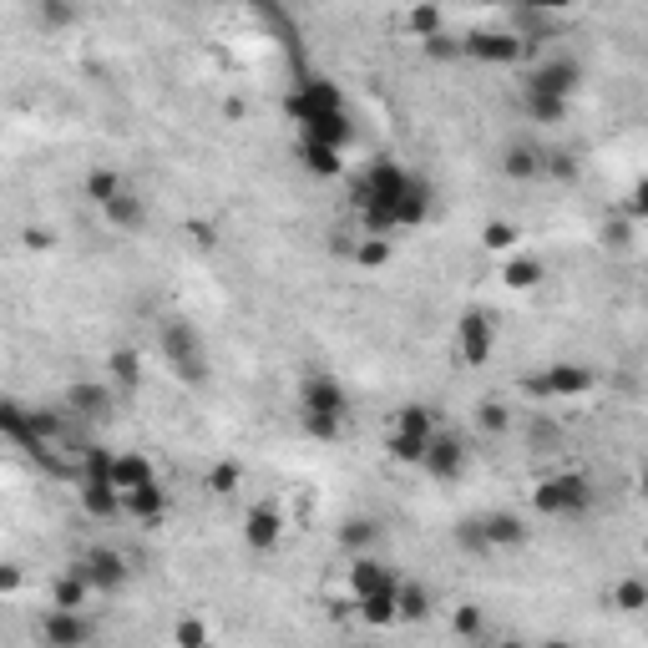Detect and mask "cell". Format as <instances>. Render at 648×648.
I'll use <instances>...</instances> for the list:
<instances>
[{"label": "cell", "mask_w": 648, "mask_h": 648, "mask_svg": "<svg viewBox=\"0 0 648 648\" xmlns=\"http://www.w3.org/2000/svg\"><path fill=\"white\" fill-rule=\"evenodd\" d=\"M456 350H461V360H466L471 370L492 360L497 330H492V319H486L481 309H466V314H461V324H456Z\"/></svg>", "instance_id": "8"}, {"label": "cell", "mask_w": 648, "mask_h": 648, "mask_svg": "<svg viewBox=\"0 0 648 648\" xmlns=\"http://www.w3.org/2000/svg\"><path fill=\"white\" fill-rule=\"evenodd\" d=\"M426 436H405V431H390V456L395 461H405V466H421V456H426Z\"/></svg>", "instance_id": "39"}, {"label": "cell", "mask_w": 648, "mask_h": 648, "mask_svg": "<svg viewBox=\"0 0 648 648\" xmlns=\"http://www.w3.org/2000/svg\"><path fill=\"white\" fill-rule=\"evenodd\" d=\"M481 243H486L492 254H512L517 243H522V228H517V223H507V218H492V223L481 228Z\"/></svg>", "instance_id": "31"}, {"label": "cell", "mask_w": 648, "mask_h": 648, "mask_svg": "<svg viewBox=\"0 0 648 648\" xmlns=\"http://www.w3.org/2000/svg\"><path fill=\"white\" fill-rule=\"evenodd\" d=\"M203 486H208L213 497H233L238 486H243V466H238V461H213V466L203 471Z\"/></svg>", "instance_id": "30"}, {"label": "cell", "mask_w": 648, "mask_h": 648, "mask_svg": "<svg viewBox=\"0 0 648 648\" xmlns=\"http://www.w3.org/2000/svg\"><path fill=\"white\" fill-rule=\"evenodd\" d=\"M390 259H395L390 238H375V233H370V238L360 243V249H355V264H360V269H385Z\"/></svg>", "instance_id": "38"}, {"label": "cell", "mask_w": 648, "mask_h": 648, "mask_svg": "<svg viewBox=\"0 0 648 648\" xmlns=\"http://www.w3.org/2000/svg\"><path fill=\"white\" fill-rule=\"evenodd\" d=\"M476 426H481L486 436H502V431L512 426V411H507L502 400H481V405H476Z\"/></svg>", "instance_id": "37"}, {"label": "cell", "mask_w": 648, "mask_h": 648, "mask_svg": "<svg viewBox=\"0 0 648 648\" xmlns=\"http://www.w3.org/2000/svg\"><path fill=\"white\" fill-rule=\"evenodd\" d=\"M552 173H557V178H573V157L557 152V157H552Z\"/></svg>", "instance_id": "49"}, {"label": "cell", "mask_w": 648, "mask_h": 648, "mask_svg": "<svg viewBox=\"0 0 648 648\" xmlns=\"http://www.w3.org/2000/svg\"><path fill=\"white\" fill-rule=\"evenodd\" d=\"M355 613H360L365 623H375V628H390V623H395V588H390V593H375V598H360Z\"/></svg>", "instance_id": "36"}, {"label": "cell", "mask_w": 648, "mask_h": 648, "mask_svg": "<svg viewBox=\"0 0 648 648\" xmlns=\"http://www.w3.org/2000/svg\"><path fill=\"white\" fill-rule=\"evenodd\" d=\"M431 613H436V603L421 583H395V623H426Z\"/></svg>", "instance_id": "24"}, {"label": "cell", "mask_w": 648, "mask_h": 648, "mask_svg": "<svg viewBox=\"0 0 648 648\" xmlns=\"http://www.w3.org/2000/svg\"><path fill=\"white\" fill-rule=\"evenodd\" d=\"M76 567L87 573L92 593H117V588L127 583V557H122L117 547H92V552H81Z\"/></svg>", "instance_id": "9"}, {"label": "cell", "mask_w": 648, "mask_h": 648, "mask_svg": "<svg viewBox=\"0 0 648 648\" xmlns=\"http://www.w3.org/2000/svg\"><path fill=\"white\" fill-rule=\"evenodd\" d=\"M426 213H431V183L411 173V183L400 193V208H395V228H416Z\"/></svg>", "instance_id": "22"}, {"label": "cell", "mask_w": 648, "mask_h": 648, "mask_svg": "<svg viewBox=\"0 0 648 648\" xmlns=\"http://www.w3.org/2000/svg\"><path fill=\"white\" fill-rule=\"evenodd\" d=\"M31 436H36L41 446H56V436H61V416H56V411H31Z\"/></svg>", "instance_id": "43"}, {"label": "cell", "mask_w": 648, "mask_h": 648, "mask_svg": "<svg viewBox=\"0 0 648 648\" xmlns=\"http://www.w3.org/2000/svg\"><path fill=\"white\" fill-rule=\"evenodd\" d=\"M395 431H405V436H436V416H431V405H421V400H411V405H400V416H395Z\"/></svg>", "instance_id": "29"}, {"label": "cell", "mask_w": 648, "mask_h": 648, "mask_svg": "<svg viewBox=\"0 0 648 648\" xmlns=\"http://www.w3.org/2000/svg\"><path fill=\"white\" fill-rule=\"evenodd\" d=\"M0 436L16 441L31 461H51V446H41V441L31 436V405H21V400H11V395H0Z\"/></svg>", "instance_id": "10"}, {"label": "cell", "mask_w": 648, "mask_h": 648, "mask_svg": "<svg viewBox=\"0 0 648 648\" xmlns=\"http://www.w3.org/2000/svg\"><path fill=\"white\" fill-rule=\"evenodd\" d=\"M522 102H527V117L542 122V127H552V122L567 117V102H557V97H532V92H522Z\"/></svg>", "instance_id": "40"}, {"label": "cell", "mask_w": 648, "mask_h": 648, "mask_svg": "<svg viewBox=\"0 0 648 648\" xmlns=\"http://www.w3.org/2000/svg\"><path fill=\"white\" fill-rule=\"evenodd\" d=\"M173 643H178V648H213V633H208V623H203L198 613H183V618L173 623Z\"/></svg>", "instance_id": "33"}, {"label": "cell", "mask_w": 648, "mask_h": 648, "mask_svg": "<svg viewBox=\"0 0 648 648\" xmlns=\"http://www.w3.org/2000/svg\"><path fill=\"white\" fill-rule=\"evenodd\" d=\"M532 512H537V517H557V522L588 517V512H593V481H588L583 471H557V476L537 481Z\"/></svg>", "instance_id": "3"}, {"label": "cell", "mask_w": 648, "mask_h": 648, "mask_svg": "<svg viewBox=\"0 0 648 648\" xmlns=\"http://www.w3.org/2000/svg\"><path fill=\"white\" fill-rule=\"evenodd\" d=\"M421 46H426V56H436V61L461 56V41H456V36H446V31H441V36H431V41H421Z\"/></svg>", "instance_id": "47"}, {"label": "cell", "mask_w": 648, "mask_h": 648, "mask_svg": "<svg viewBox=\"0 0 648 648\" xmlns=\"http://www.w3.org/2000/svg\"><path fill=\"white\" fill-rule=\"evenodd\" d=\"M476 532H481L486 547H522V542L532 537L527 517H517V512H486V517L476 522Z\"/></svg>", "instance_id": "14"}, {"label": "cell", "mask_w": 648, "mask_h": 648, "mask_svg": "<svg viewBox=\"0 0 648 648\" xmlns=\"http://www.w3.org/2000/svg\"><path fill=\"white\" fill-rule=\"evenodd\" d=\"M41 643L46 648H87L92 643V623H87V613H61V608H51L46 618H41Z\"/></svg>", "instance_id": "11"}, {"label": "cell", "mask_w": 648, "mask_h": 648, "mask_svg": "<svg viewBox=\"0 0 648 648\" xmlns=\"http://www.w3.org/2000/svg\"><path fill=\"white\" fill-rule=\"evenodd\" d=\"M395 588V573H390V567L380 562V557H355L350 562V593H355V603L360 598H375V593H390Z\"/></svg>", "instance_id": "15"}, {"label": "cell", "mask_w": 648, "mask_h": 648, "mask_svg": "<svg viewBox=\"0 0 648 648\" xmlns=\"http://www.w3.org/2000/svg\"><path fill=\"white\" fill-rule=\"evenodd\" d=\"M112 385H97V380H81V385H71L66 390V405H71V411L76 416H92V421H102L107 411H112Z\"/></svg>", "instance_id": "20"}, {"label": "cell", "mask_w": 648, "mask_h": 648, "mask_svg": "<svg viewBox=\"0 0 648 648\" xmlns=\"http://www.w3.org/2000/svg\"><path fill=\"white\" fill-rule=\"evenodd\" d=\"M102 213H107V223H112L117 233H142V228H147V203H142L132 188H122Z\"/></svg>", "instance_id": "21"}, {"label": "cell", "mask_w": 648, "mask_h": 648, "mask_svg": "<svg viewBox=\"0 0 648 648\" xmlns=\"http://www.w3.org/2000/svg\"><path fill=\"white\" fill-rule=\"evenodd\" d=\"M127 188V178L117 173V168H92L87 178H81V198H87V203H97V208H107L117 193Z\"/></svg>", "instance_id": "25"}, {"label": "cell", "mask_w": 648, "mask_h": 648, "mask_svg": "<svg viewBox=\"0 0 648 648\" xmlns=\"http://www.w3.org/2000/svg\"><path fill=\"white\" fill-rule=\"evenodd\" d=\"M243 542H249L254 552H274L284 542V512L274 502H259L243 512Z\"/></svg>", "instance_id": "12"}, {"label": "cell", "mask_w": 648, "mask_h": 648, "mask_svg": "<svg viewBox=\"0 0 648 648\" xmlns=\"http://www.w3.org/2000/svg\"><path fill=\"white\" fill-rule=\"evenodd\" d=\"M502 279H507L512 289H537V284H542V264H537V259H512Z\"/></svg>", "instance_id": "41"}, {"label": "cell", "mask_w": 648, "mask_h": 648, "mask_svg": "<svg viewBox=\"0 0 648 648\" xmlns=\"http://www.w3.org/2000/svg\"><path fill=\"white\" fill-rule=\"evenodd\" d=\"M26 588V567L21 562H0V598H11Z\"/></svg>", "instance_id": "45"}, {"label": "cell", "mask_w": 648, "mask_h": 648, "mask_svg": "<svg viewBox=\"0 0 648 648\" xmlns=\"http://www.w3.org/2000/svg\"><path fill=\"white\" fill-rule=\"evenodd\" d=\"M107 370H112V380H117L122 390H137V380H142V355H137V350H112Z\"/></svg>", "instance_id": "34"}, {"label": "cell", "mask_w": 648, "mask_h": 648, "mask_svg": "<svg viewBox=\"0 0 648 648\" xmlns=\"http://www.w3.org/2000/svg\"><path fill=\"white\" fill-rule=\"evenodd\" d=\"M157 350H162V365H168L183 385L208 380V350H203V335L188 319H162L157 324Z\"/></svg>", "instance_id": "2"}, {"label": "cell", "mask_w": 648, "mask_h": 648, "mask_svg": "<svg viewBox=\"0 0 648 648\" xmlns=\"http://www.w3.org/2000/svg\"><path fill=\"white\" fill-rule=\"evenodd\" d=\"M451 628H456L461 638H481V633H486V613H481L476 603H461L456 618H451Z\"/></svg>", "instance_id": "42"}, {"label": "cell", "mask_w": 648, "mask_h": 648, "mask_svg": "<svg viewBox=\"0 0 648 648\" xmlns=\"http://www.w3.org/2000/svg\"><path fill=\"white\" fill-rule=\"evenodd\" d=\"M21 243H26L31 254H51V249H56V233H51V228H26Z\"/></svg>", "instance_id": "48"}, {"label": "cell", "mask_w": 648, "mask_h": 648, "mask_svg": "<svg viewBox=\"0 0 648 648\" xmlns=\"http://www.w3.org/2000/svg\"><path fill=\"white\" fill-rule=\"evenodd\" d=\"M537 648H573V643H567V638H547V643H537Z\"/></svg>", "instance_id": "50"}, {"label": "cell", "mask_w": 648, "mask_h": 648, "mask_svg": "<svg viewBox=\"0 0 648 648\" xmlns=\"http://www.w3.org/2000/svg\"><path fill=\"white\" fill-rule=\"evenodd\" d=\"M304 431H309L314 441H340L345 421H324V416H304Z\"/></svg>", "instance_id": "46"}, {"label": "cell", "mask_w": 648, "mask_h": 648, "mask_svg": "<svg viewBox=\"0 0 648 648\" xmlns=\"http://www.w3.org/2000/svg\"><path fill=\"white\" fill-rule=\"evenodd\" d=\"M122 512L137 517V522H162L168 517V486L147 481V486H137V492H122Z\"/></svg>", "instance_id": "16"}, {"label": "cell", "mask_w": 648, "mask_h": 648, "mask_svg": "<svg viewBox=\"0 0 648 648\" xmlns=\"http://www.w3.org/2000/svg\"><path fill=\"white\" fill-rule=\"evenodd\" d=\"M608 608H618V613H643V608H648V588H643V578H623V583L608 593Z\"/></svg>", "instance_id": "32"}, {"label": "cell", "mask_w": 648, "mask_h": 648, "mask_svg": "<svg viewBox=\"0 0 648 648\" xmlns=\"http://www.w3.org/2000/svg\"><path fill=\"white\" fill-rule=\"evenodd\" d=\"M532 51H537V41L532 36H522V31H471L466 41H461V56H471V61H486V66H512V61H532Z\"/></svg>", "instance_id": "5"}, {"label": "cell", "mask_w": 648, "mask_h": 648, "mask_svg": "<svg viewBox=\"0 0 648 648\" xmlns=\"http://www.w3.org/2000/svg\"><path fill=\"white\" fill-rule=\"evenodd\" d=\"M299 411L304 416H324V421H345L350 395H345V385L330 370H309L304 385H299Z\"/></svg>", "instance_id": "6"}, {"label": "cell", "mask_w": 648, "mask_h": 648, "mask_svg": "<svg viewBox=\"0 0 648 648\" xmlns=\"http://www.w3.org/2000/svg\"><path fill=\"white\" fill-rule=\"evenodd\" d=\"M421 466H426L436 481H456V476L466 471V446H461V436L436 431L431 446H426V456H421Z\"/></svg>", "instance_id": "13"}, {"label": "cell", "mask_w": 648, "mask_h": 648, "mask_svg": "<svg viewBox=\"0 0 648 648\" xmlns=\"http://www.w3.org/2000/svg\"><path fill=\"white\" fill-rule=\"evenodd\" d=\"M593 385H598V375H593L588 365H573V360H557V365H547L542 375L522 380V390L537 395V400H578V395H588Z\"/></svg>", "instance_id": "4"}, {"label": "cell", "mask_w": 648, "mask_h": 648, "mask_svg": "<svg viewBox=\"0 0 648 648\" xmlns=\"http://www.w3.org/2000/svg\"><path fill=\"white\" fill-rule=\"evenodd\" d=\"M92 603V583H87V573H81V567L71 562L66 573L51 583V608H61V613H81Z\"/></svg>", "instance_id": "17"}, {"label": "cell", "mask_w": 648, "mask_h": 648, "mask_svg": "<svg viewBox=\"0 0 648 648\" xmlns=\"http://www.w3.org/2000/svg\"><path fill=\"white\" fill-rule=\"evenodd\" d=\"M147 481H157L147 456H137V451L112 456V486H117V492H137V486H147Z\"/></svg>", "instance_id": "23"}, {"label": "cell", "mask_w": 648, "mask_h": 648, "mask_svg": "<svg viewBox=\"0 0 648 648\" xmlns=\"http://www.w3.org/2000/svg\"><path fill=\"white\" fill-rule=\"evenodd\" d=\"M411 183V173L390 157H375L365 178L355 183V208L365 213V223L375 228V238H385V228H395V208H400V193Z\"/></svg>", "instance_id": "1"}, {"label": "cell", "mask_w": 648, "mask_h": 648, "mask_svg": "<svg viewBox=\"0 0 648 648\" xmlns=\"http://www.w3.org/2000/svg\"><path fill=\"white\" fill-rule=\"evenodd\" d=\"M375 537H380V527H375L370 517H350V522H345V532H340V542H345L355 557H365V552L375 547Z\"/></svg>", "instance_id": "35"}, {"label": "cell", "mask_w": 648, "mask_h": 648, "mask_svg": "<svg viewBox=\"0 0 648 648\" xmlns=\"http://www.w3.org/2000/svg\"><path fill=\"white\" fill-rule=\"evenodd\" d=\"M578 76H583V66H578V61L552 56V61H542V66H532V71H527L522 92H532V97H557V102H573V92H578Z\"/></svg>", "instance_id": "7"}, {"label": "cell", "mask_w": 648, "mask_h": 648, "mask_svg": "<svg viewBox=\"0 0 648 648\" xmlns=\"http://www.w3.org/2000/svg\"><path fill=\"white\" fill-rule=\"evenodd\" d=\"M304 137H309V142H324V147H335V152H345L350 137H355V122H350V112H324V117H309V122H304Z\"/></svg>", "instance_id": "19"}, {"label": "cell", "mask_w": 648, "mask_h": 648, "mask_svg": "<svg viewBox=\"0 0 648 648\" xmlns=\"http://www.w3.org/2000/svg\"><path fill=\"white\" fill-rule=\"evenodd\" d=\"M502 173H507L512 183L537 178V173H542V152H537V147H527V142H512V147L502 152Z\"/></svg>", "instance_id": "26"}, {"label": "cell", "mask_w": 648, "mask_h": 648, "mask_svg": "<svg viewBox=\"0 0 648 648\" xmlns=\"http://www.w3.org/2000/svg\"><path fill=\"white\" fill-rule=\"evenodd\" d=\"M299 162H304V173L309 178H335L340 173V152L335 147H324V142H299Z\"/></svg>", "instance_id": "27"}, {"label": "cell", "mask_w": 648, "mask_h": 648, "mask_svg": "<svg viewBox=\"0 0 648 648\" xmlns=\"http://www.w3.org/2000/svg\"><path fill=\"white\" fill-rule=\"evenodd\" d=\"M497 648H527V643H517V638H507V643H497Z\"/></svg>", "instance_id": "51"}, {"label": "cell", "mask_w": 648, "mask_h": 648, "mask_svg": "<svg viewBox=\"0 0 648 648\" xmlns=\"http://www.w3.org/2000/svg\"><path fill=\"white\" fill-rule=\"evenodd\" d=\"M36 21H41V26H71V21H76V6H61V0H41Z\"/></svg>", "instance_id": "44"}, {"label": "cell", "mask_w": 648, "mask_h": 648, "mask_svg": "<svg viewBox=\"0 0 648 648\" xmlns=\"http://www.w3.org/2000/svg\"><path fill=\"white\" fill-rule=\"evenodd\" d=\"M400 26L411 31L416 41H431V36L446 31V11H436V6H411V11L400 16Z\"/></svg>", "instance_id": "28"}, {"label": "cell", "mask_w": 648, "mask_h": 648, "mask_svg": "<svg viewBox=\"0 0 648 648\" xmlns=\"http://www.w3.org/2000/svg\"><path fill=\"white\" fill-rule=\"evenodd\" d=\"M76 497H81V512L107 522V517H122V492L112 481H76Z\"/></svg>", "instance_id": "18"}]
</instances>
